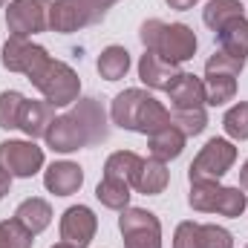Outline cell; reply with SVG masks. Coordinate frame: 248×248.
I'll return each instance as SVG.
<instances>
[{
    "label": "cell",
    "instance_id": "18",
    "mask_svg": "<svg viewBox=\"0 0 248 248\" xmlns=\"http://www.w3.org/2000/svg\"><path fill=\"white\" fill-rule=\"evenodd\" d=\"M15 219H17L26 231L41 234V231H46L49 222H52V208H49L46 199L32 196V199H23V202L15 208Z\"/></svg>",
    "mask_w": 248,
    "mask_h": 248
},
{
    "label": "cell",
    "instance_id": "23",
    "mask_svg": "<svg viewBox=\"0 0 248 248\" xmlns=\"http://www.w3.org/2000/svg\"><path fill=\"white\" fill-rule=\"evenodd\" d=\"M95 69H98V75L104 81H122L124 75H127V69H130V52L124 46L113 44V46L101 49V55L95 61Z\"/></svg>",
    "mask_w": 248,
    "mask_h": 248
},
{
    "label": "cell",
    "instance_id": "37",
    "mask_svg": "<svg viewBox=\"0 0 248 248\" xmlns=\"http://www.w3.org/2000/svg\"><path fill=\"white\" fill-rule=\"evenodd\" d=\"M52 248H72V246H66V243H58V246H52Z\"/></svg>",
    "mask_w": 248,
    "mask_h": 248
},
{
    "label": "cell",
    "instance_id": "34",
    "mask_svg": "<svg viewBox=\"0 0 248 248\" xmlns=\"http://www.w3.org/2000/svg\"><path fill=\"white\" fill-rule=\"evenodd\" d=\"M170 9H176V12H187V9H193L199 0H165Z\"/></svg>",
    "mask_w": 248,
    "mask_h": 248
},
{
    "label": "cell",
    "instance_id": "15",
    "mask_svg": "<svg viewBox=\"0 0 248 248\" xmlns=\"http://www.w3.org/2000/svg\"><path fill=\"white\" fill-rule=\"evenodd\" d=\"M55 119V107L46 104V101H23L20 107V119H17V130H23V136H29L32 141L35 139H44L49 124Z\"/></svg>",
    "mask_w": 248,
    "mask_h": 248
},
{
    "label": "cell",
    "instance_id": "19",
    "mask_svg": "<svg viewBox=\"0 0 248 248\" xmlns=\"http://www.w3.org/2000/svg\"><path fill=\"white\" fill-rule=\"evenodd\" d=\"M141 162H144V159H141L139 153H133V150H116V153H110L107 162H104V176L133 187L139 170H141Z\"/></svg>",
    "mask_w": 248,
    "mask_h": 248
},
{
    "label": "cell",
    "instance_id": "16",
    "mask_svg": "<svg viewBox=\"0 0 248 248\" xmlns=\"http://www.w3.org/2000/svg\"><path fill=\"white\" fill-rule=\"evenodd\" d=\"M168 98H170V107L173 110H196V107H205V84L193 72H182L173 81V87L168 90Z\"/></svg>",
    "mask_w": 248,
    "mask_h": 248
},
{
    "label": "cell",
    "instance_id": "10",
    "mask_svg": "<svg viewBox=\"0 0 248 248\" xmlns=\"http://www.w3.org/2000/svg\"><path fill=\"white\" fill-rule=\"evenodd\" d=\"M101 15L87 3V0H52L49 9V29L61 32V35H72L84 26L98 23Z\"/></svg>",
    "mask_w": 248,
    "mask_h": 248
},
{
    "label": "cell",
    "instance_id": "25",
    "mask_svg": "<svg viewBox=\"0 0 248 248\" xmlns=\"http://www.w3.org/2000/svg\"><path fill=\"white\" fill-rule=\"evenodd\" d=\"M95 199L110 211H124V208H130V185L104 176L95 187Z\"/></svg>",
    "mask_w": 248,
    "mask_h": 248
},
{
    "label": "cell",
    "instance_id": "26",
    "mask_svg": "<svg viewBox=\"0 0 248 248\" xmlns=\"http://www.w3.org/2000/svg\"><path fill=\"white\" fill-rule=\"evenodd\" d=\"M222 130L231 141H246L248 139V101H237L225 116H222Z\"/></svg>",
    "mask_w": 248,
    "mask_h": 248
},
{
    "label": "cell",
    "instance_id": "13",
    "mask_svg": "<svg viewBox=\"0 0 248 248\" xmlns=\"http://www.w3.org/2000/svg\"><path fill=\"white\" fill-rule=\"evenodd\" d=\"M150 101V93L147 90H139V87H130L119 93L113 98V107H110V119L113 124H119L122 130H139V119H141V110L144 104Z\"/></svg>",
    "mask_w": 248,
    "mask_h": 248
},
{
    "label": "cell",
    "instance_id": "24",
    "mask_svg": "<svg viewBox=\"0 0 248 248\" xmlns=\"http://www.w3.org/2000/svg\"><path fill=\"white\" fill-rule=\"evenodd\" d=\"M246 208H248V193L243 190V187H219L211 214H219V217L237 219V217L246 214Z\"/></svg>",
    "mask_w": 248,
    "mask_h": 248
},
{
    "label": "cell",
    "instance_id": "1",
    "mask_svg": "<svg viewBox=\"0 0 248 248\" xmlns=\"http://www.w3.org/2000/svg\"><path fill=\"white\" fill-rule=\"evenodd\" d=\"M104 139H107V113L95 98H78L69 113L52 119L44 136L46 147L55 153H75Z\"/></svg>",
    "mask_w": 248,
    "mask_h": 248
},
{
    "label": "cell",
    "instance_id": "32",
    "mask_svg": "<svg viewBox=\"0 0 248 248\" xmlns=\"http://www.w3.org/2000/svg\"><path fill=\"white\" fill-rule=\"evenodd\" d=\"M173 248H199V222H179L173 234Z\"/></svg>",
    "mask_w": 248,
    "mask_h": 248
},
{
    "label": "cell",
    "instance_id": "30",
    "mask_svg": "<svg viewBox=\"0 0 248 248\" xmlns=\"http://www.w3.org/2000/svg\"><path fill=\"white\" fill-rule=\"evenodd\" d=\"M173 124L190 139V136H199L208 127V113H205V107H196V110H173Z\"/></svg>",
    "mask_w": 248,
    "mask_h": 248
},
{
    "label": "cell",
    "instance_id": "4",
    "mask_svg": "<svg viewBox=\"0 0 248 248\" xmlns=\"http://www.w3.org/2000/svg\"><path fill=\"white\" fill-rule=\"evenodd\" d=\"M32 87L44 95L46 104L52 107H69L78 101V93H81V78L78 72L63 61H52L32 78Z\"/></svg>",
    "mask_w": 248,
    "mask_h": 248
},
{
    "label": "cell",
    "instance_id": "29",
    "mask_svg": "<svg viewBox=\"0 0 248 248\" xmlns=\"http://www.w3.org/2000/svg\"><path fill=\"white\" fill-rule=\"evenodd\" d=\"M23 101H26V98H23L17 90L0 93V127H3V130H17V119H20Z\"/></svg>",
    "mask_w": 248,
    "mask_h": 248
},
{
    "label": "cell",
    "instance_id": "33",
    "mask_svg": "<svg viewBox=\"0 0 248 248\" xmlns=\"http://www.w3.org/2000/svg\"><path fill=\"white\" fill-rule=\"evenodd\" d=\"M87 3H90V6H93V9L104 17V15H107V9H110V6H116L119 0H87Z\"/></svg>",
    "mask_w": 248,
    "mask_h": 248
},
{
    "label": "cell",
    "instance_id": "9",
    "mask_svg": "<svg viewBox=\"0 0 248 248\" xmlns=\"http://www.w3.org/2000/svg\"><path fill=\"white\" fill-rule=\"evenodd\" d=\"M0 168L12 173V179H29L44 168V147H38L32 139H9L0 141Z\"/></svg>",
    "mask_w": 248,
    "mask_h": 248
},
{
    "label": "cell",
    "instance_id": "31",
    "mask_svg": "<svg viewBox=\"0 0 248 248\" xmlns=\"http://www.w3.org/2000/svg\"><path fill=\"white\" fill-rule=\"evenodd\" d=\"M199 248H234V237L222 225H199Z\"/></svg>",
    "mask_w": 248,
    "mask_h": 248
},
{
    "label": "cell",
    "instance_id": "17",
    "mask_svg": "<svg viewBox=\"0 0 248 248\" xmlns=\"http://www.w3.org/2000/svg\"><path fill=\"white\" fill-rule=\"evenodd\" d=\"M185 141H187V136L176 127V124L162 127V130H156L153 136H147L150 159H159V162H165V165H168L170 159H179V156H182Z\"/></svg>",
    "mask_w": 248,
    "mask_h": 248
},
{
    "label": "cell",
    "instance_id": "3",
    "mask_svg": "<svg viewBox=\"0 0 248 248\" xmlns=\"http://www.w3.org/2000/svg\"><path fill=\"white\" fill-rule=\"evenodd\" d=\"M246 69L243 58H234V55H225L222 49L214 52L208 63H205V104L211 107H222L228 101H234L237 95V75Z\"/></svg>",
    "mask_w": 248,
    "mask_h": 248
},
{
    "label": "cell",
    "instance_id": "27",
    "mask_svg": "<svg viewBox=\"0 0 248 248\" xmlns=\"http://www.w3.org/2000/svg\"><path fill=\"white\" fill-rule=\"evenodd\" d=\"M219 182H190V193H187V205L199 214H211L217 193H219Z\"/></svg>",
    "mask_w": 248,
    "mask_h": 248
},
{
    "label": "cell",
    "instance_id": "35",
    "mask_svg": "<svg viewBox=\"0 0 248 248\" xmlns=\"http://www.w3.org/2000/svg\"><path fill=\"white\" fill-rule=\"evenodd\" d=\"M9 187H12V173L0 168V199H3L6 193H9Z\"/></svg>",
    "mask_w": 248,
    "mask_h": 248
},
{
    "label": "cell",
    "instance_id": "39",
    "mask_svg": "<svg viewBox=\"0 0 248 248\" xmlns=\"http://www.w3.org/2000/svg\"><path fill=\"white\" fill-rule=\"evenodd\" d=\"M246 248H248V246H246Z\"/></svg>",
    "mask_w": 248,
    "mask_h": 248
},
{
    "label": "cell",
    "instance_id": "6",
    "mask_svg": "<svg viewBox=\"0 0 248 248\" xmlns=\"http://www.w3.org/2000/svg\"><path fill=\"white\" fill-rule=\"evenodd\" d=\"M124 248H162V222L153 211L124 208L119 217Z\"/></svg>",
    "mask_w": 248,
    "mask_h": 248
},
{
    "label": "cell",
    "instance_id": "20",
    "mask_svg": "<svg viewBox=\"0 0 248 248\" xmlns=\"http://www.w3.org/2000/svg\"><path fill=\"white\" fill-rule=\"evenodd\" d=\"M168 182H170L168 165L159 162V159H144V162H141V170H139V176H136V182H133V187H136L139 193H144V196H159V193L168 187Z\"/></svg>",
    "mask_w": 248,
    "mask_h": 248
},
{
    "label": "cell",
    "instance_id": "8",
    "mask_svg": "<svg viewBox=\"0 0 248 248\" xmlns=\"http://www.w3.org/2000/svg\"><path fill=\"white\" fill-rule=\"evenodd\" d=\"M52 0H12L6 9V29L17 38H32L49 29Z\"/></svg>",
    "mask_w": 248,
    "mask_h": 248
},
{
    "label": "cell",
    "instance_id": "5",
    "mask_svg": "<svg viewBox=\"0 0 248 248\" xmlns=\"http://www.w3.org/2000/svg\"><path fill=\"white\" fill-rule=\"evenodd\" d=\"M237 162V147L231 139H208L205 147L196 153V159L187 168V179L190 182H219Z\"/></svg>",
    "mask_w": 248,
    "mask_h": 248
},
{
    "label": "cell",
    "instance_id": "7",
    "mask_svg": "<svg viewBox=\"0 0 248 248\" xmlns=\"http://www.w3.org/2000/svg\"><path fill=\"white\" fill-rule=\"evenodd\" d=\"M0 63L9 69V72H20L26 75L29 81L49 63V52L41 46V44H32L29 38H17V35H9L3 49H0Z\"/></svg>",
    "mask_w": 248,
    "mask_h": 248
},
{
    "label": "cell",
    "instance_id": "21",
    "mask_svg": "<svg viewBox=\"0 0 248 248\" xmlns=\"http://www.w3.org/2000/svg\"><path fill=\"white\" fill-rule=\"evenodd\" d=\"M237 17H246V6L240 0H208L202 9V20L214 35Z\"/></svg>",
    "mask_w": 248,
    "mask_h": 248
},
{
    "label": "cell",
    "instance_id": "36",
    "mask_svg": "<svg viewBox=\"0 0 248 248\" xmlns=\"http://www.w3.org/2000/svg\"><path fill=\"white\" fill-rule=\"evenodd\" d=\"M240 187L248 190V159L243 162V168H240Z\"/></svg>",
    "mask_w": 248,
    "mask_h": 248
},
{
    "label": "cell",
    "instance_id": "14",
    "mask_svg": "<svg viewBox=\"0 0 248 248\" xmlns=\"http://www.w3.org/2000/svg\"><path fill=\"white\" fill-rule=\"evenodd\" d=\"M84 185V170L75 162H52L44 170V187L55 196H72Z\"/></svg>",
    "mask_w": 248,
    "mask_h": 248
},
{
    "label": "cell",
    "instance_id": "11",
    "mask_svg": "<svg viewBox=\"0 0 248 248\" xmlns=\"http://www.w3.org/2000/svg\"><path fill=\"white\" fill-rule=\"evenodd\" d=\"M98 231V217L87 205H72L61 217V243L72 248H87Z\"/></svg>",
    "mask_w": 248,
    "mask_h": 248
},
{
    "label": "cell",
    "instance_id": "2",
    "mask_svg": "<svg viewBox=\"0 0 248 248\" xmlns=\"http://www.w3.org/2000/svg\"><path fill=\"white\" fill-rule=\"evenodd\" d=\"M139 38H141L144 49L162 55L170 63L190 61L196 55V46H199V41H196L190 26H185V23H165L159 17L144 20L141 29H139Z\"/></svg>",
    "mask_w": 248,
    "mask_h": 248
},
{
    "label": "cell",
    "instance_id": "28",
    "mask_svg": "<svg viewBox=\"0 0 248 248\" xmlns=\"http://www.w3.org/2000/svg\"><path fill=\"white\" fill-rule=\"evenodd\" d=\"M32 240L35 234L26 231L15 217L0 222V248H32Z\"/></svg>",
    "mask_w": 248,
    "mask_h": 248
},
{
    "label": "cell",
    "instance_id": "38",
    "mask_svg": "<svg viewBox=\"0 0 248 248\" xmlns=\"http://www.w3.org/2000/svg\"><path fill=\"white\" fill-rule=\"evenodd\" d=\"M0 6H6V0H0Z\"/></svg>",
    "mask_w": 248,
    "mask_h": 248
},
{
    "label": "cell",
    "instance_id": "12",
    "mask_svg": "<svg viewBox=\"0 0 248 248\" xmlns=\"http://www.w3.org/2000/svg\"><path fill=\"white\" fill-rule=\"evenodd\" d=\"M179 75H182L179 63L165 61L162 55H156L150 49H144V55L139 58V81L144 87H150V90H165L168 93Z\"/></svg>",
    "mask_w": 248,
    "mask_h": 248
},
{
    "label": "cell",
    "instance_id": "22",
    "mask_svg": "<svg viewBox=\"0 0 248 248\" xmlns=\"http://www.w3.org/2000/svg\"><path fill=\"white\" fill-rule=\"evenodd\" d=\"M217 38H219V49L225 55H234V58H243V61L248 58V20L246 17H237L228 26H222L217 32Z\"/></svg>",
    "mask_w": 248,
    "mask_h": 248
}]
</instances>
